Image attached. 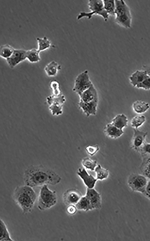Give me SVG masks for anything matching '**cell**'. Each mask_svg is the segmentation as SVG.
<instances>
[{
    "label": "cell",
    "instance_id": "obj_1",
    "mask_svg": "<svg viewBox=\"0 0 150 241\" xmlns=\"http://www.w3.org/2000/svg\"><path fill=\"white\" fill-rule=\"evenodd\" d=\"M23 179L26 185L32 188L44 185H56L60 183L61 178L56 173L42 165H32L25 171Z\"/></svg>",
    "mask_w": 150,
    "mask_h": 241
},
{
    "label": "cell",
    "instance_id": "obj_2",
    "mask_svg": "<svg viewBox=\"0 0 150 241\" xmlns=\"http://www.w3.org/2000/svg\"><path fill=\"white\" fill-rule=\"evenodd\" d=\"M13 198L23 213L27 214L32 212L37 196L32 187L25 185L15 188Z\"/></svg>",
    "mask_w": 150,
    "mask_h": 241
},
{
    "label": "cell",
    "instance_id": "obj_3",
    "mask_svg": "<svg viewBox=\"0 0 150 241\" xmlns=\"http://www.w3.org/2000/svg\"><path fill=\"white\" fill-rule=\"evenodd\" d=\"M115 22L125 28H130L132 16L129 6L122 0H115Z\"/></svg>",
    "mask_w": 150,
    "mask_h": 241
},
{
    "label": "cell",
    "instance_id": "obj_4",
    "mask_svg": "<svg viewBox=\"0 0 150 241\" xmlns=\"http://www.w3.org/2000/svg\"><path fill=\"white\" fill-rule=\"evenodd\" d=\"M57 200L56 191L50 189L48 185H44L40 188L38 198V208L42 211L49 209L56 205Z\"/></svg>",
    "mask_w": 150,
    "mask_h": 241
},
{
    "label": "cell",
    "instance_id": "obj_5",
    "mask_svg": "<svg viewBox=\"0 0 150 241\" xmlns=\"http://www.w3.org/2000/svg\"><path fill=\"white\" fill-rule=\"evenodd\" d=\"M87 5L90 11L80 12L77 16V20H79L84 17L90 19L93 16L97 15L102 17L106 22L108 20L109 16L104 8L103 0H89Z\"/></svg>",
    "mask_w": 150,
    "mask_h": 241
},
{
    "label": "cell",
    "instance_id": "obj_6",
    "mask_svg": "<svg viewBox=\"0 0 150 241\" xmlns=\"http://www.w3.org/2000/svg\"><path fill=\"white\" fill-rule=\"evenodd\" d=\"M129 79L133 87L145 90H150V77L145 70H136L130 76Z\"/></svg>",
    "mask_w": 150,
    "mask_h": 241
},
{
    "label": "cell",
    "instance_id": "obj_7",
    "mask_svg": "<svg viewBox=\"0 0 150 241\" xmlns=\"http://www.w3.org/2000/svg\"><path fill=\"white\" fill-rule=\"evenodd\" d=\"M148 181L147 178L144 175L132 173L129 176L127 183L128 186L132 191L140 192L143 195Z\"/></svg>",
    "mask_w": 150,
    "mask_h": 241
},
{
    "label": "cell",
    "instance_id": "obj_8",
    "mask_svg": "<svg viewBox=\"0 0 150 241\" xmlns=\"http://www.w3.org/2000/svg\"><path fill=\"white\" fill-rule=\"evenodd\" d=\"M49 105V109L53 116H58L63 113V108L66 99L62 94L56 96L53 95H49L46 98Z\"/></svg>",
    "mask_w": 150,
    "mask_h": 241
},
{
    "label": "cell",
    "instance_id": "obj_9",
    "mask_svg": "<svg viewBox=\"0 0 150 241\" xmlns=\"http://www.w3.org/2000/svg\"><path fill=\"white\" fill-rule=\"evenodd\" d=\"M92 84L88 71L86 70L79 74L76 78L73 90L79 95Z\"/></svg>",
    "mask_w": 150,
    "mask_h": 241
},
{
    "label": "cell",
    "instance_id": "obj_10",
    "mask_svg": "<svg viewBox=\"0 0 150 241\" xmlns=\"http://www.w3.org/2000/svg\"><path fill=\"white\" fill-rule=\"evenodd\" d=\"M84 196L90 207L91 210L101 208L102 204L101 195L94 188H87Z\"/></svg>",
    "mask_w": 150,
    "mask_h": 241
},
{
    "label": "cell",
    "instance_id": "obj_11",
    "mask_svg": "<svg viewBox=\"0 0 150 241\" xmlns=\"http://www.w3.org/2000/svg\"><path fill=\"white\" fill-rule=\"evenodd\" d=\"M133 134L131 140L130 146L134 151L139 152L140 149L146 142L148 135L147 132L133 129Z\"/></svg>",
    "mask_w": 150,
    "mask_h": 241
},
{
    "label": "cell",
    "instance_id": "obj_12",
    "mask_svg": "<svg viewBox=\"0 0 150 241\" xmlns=\"http://www.w3.org/2000/svg\"><path fill=\"white\" fill-rule=\"evenodd\" d=\"M26 50L22 49H14L12 55L6 60L7 64L10 68H14L19 64L26 59Z\"/></svg>",
    "mask_w": 150,
    "mask_h": 241
},
{
    "label": "cell",
    "instance_id": "obj_13",
    "mask_svg": "<svg viewBox=\"0 0 150 241\" xmlns=\"http://www.w3.org/2000/svg\"><path fill=\"white\" fill-rule=\"evenodd\" d=\"M82 196L80 192L76 189H71L66 191L63 196L64 203L68 206L75 205Z\"/></svg>",
    "mask_w": 150,
    "mask_h": 241
},
{
    "label": "cell",
    "instance_id": "obj_14",
    "mask_svg": "<svg viewBox=\"0 0 150 241\" xmlns=\"http://www.w3.org/2000/svg\"><path fill=\"white\" fill-rule=\"evenodd\" d=\"M98 101V97L88 102H85L80 101L78 105L79 108L81 109L86 116L88 117L90 115L96 114Z\"/></svg>",
    "mask_w": 150,
    "mask_h": 241
},
{
    "label": "cell",
    "instance_id": "obj_15",
    "mask_svg": "<svg viewBox=\"0 0 150 241\" xmlns=\"http://www.w3.org/2000/svg\"><path fill=\"white\" fill-rule=\"evenodd\" d=\"M77 174L82 180L87 188H94L98 180L96 178L92 175L89 174L85 168H79L77 171Z\"/></svg>",
    "mask_w": 150,
    "mask_h": 241
},
{
    "label": "cell",
    "instance_id": "obj_16",
    "mask_svg": "<svg viewBox=\"0 0 150 241\" xmlns=\"http://www.w3.org/2000/svg\"><path fill=\"white\" fill-rule=\"evenodd\" d=\"M105 134L108 137L113 139H117L123 134V130L120 129L111 123L106 124L104 129Z\"/></svg>",
    "mask_w": 150,
    "mask_h": 241
},
{
    "label": "cell",
    "instance_id": "obj_17",
    "mask_svg": "<svg viewBox=\"0 0 150 241\" xmlns=\"http://www.w3.org/2000/svg\"><path fill=\"white\" fill-rule=\"evenodd\" d=\"M79 96L80 101L85 102L92 101L98 97L97 90L93 84Z\"/></svg>",
    "mask_w": 150,
    "mask_h": 241
},
{
    "label": "cell",
    "instance_id": "obj_18",
    "mask_svg": "<svg viewBox=\"0 0 150 241\" xmlns=\"http://www.w3.org/2000/svg\"><path fill=\"white\" fill-rule=\"evenodd\" d=\"M111 123L118 128L123 130L128 127V119L125 114H118L112 119Z\"/></svg>",
    "mask_w": 150,
    "mask_h": 241
},
{
    "label": "cell",
    "instance_id": "obj_19",
    "mask_svg": "<svg viewBox=\"0 0 150 241\" xmlns=\"http://www.w3.org/2000/svg\"><path fill=\"white\" fill-rule=\"evenodd\" d=\"M132 107L134 112L139 114L145 113L150 108V105L148 102L141 100H137L134 102Z\"/></svg>",
    "mask_w": 150,
    "mask_h": 241
},
{
    "label": "cell",
    "instance_id": "obj_20",
    "mask_svg": "<svg viewBox=\"0 0 150 241\" xmlns=\"http://www.w3.org/2000/svg\"><path fill=\"white\" fill-rule=\"evenodd\" d=\"M61 69V66L58 63L53 60L47 64L44 68L46 75L49 77L56 76Z\"/></svg>",
    "mask_w": 150,
    "mask_h": 241
},
{
    "label": "cell",
    "instance_id": "obj_21",
    "mask_svg": "<svg viewBox=\"0 0 150 241\" xmlns=\"http://www.w3.org/2000/svg\"><path fill=\"white\" fill-rule=\"evenodd\" d=\"M40 52L38 49L32 48L26 50V59L31 63H36L40 61L41 58L40 56Z\"/></svg>",
    "mask_w": 150,
    "mask_h": 241
},
{
    "label": "cell",
    "instance_id": "obj_22",
    "mask_svg": "<svg viewBox=\"0 0 150 241\" xmlns=\"http://www.w3.org/2000/svg\"><path fill=\"white\" fill-rule=\"evenodd\" d=\"M36 39L38 45V49L40 52L48 49L52 46L51 41L46 36L43 37H38Z\"/></svg>",
    "mask_w": 150,
    "mask_h": 241
},
{
    "label": "cell",
    "instance_id": "obj_23",
    "mask_svg": "<svg viewBox=\"0 0 150 241\" xmlns=\"http://www.w3.org/2000/svg\"><path fill=\"white\" fill-rule=\"evenodd\" d=\"M10 236L7 226L2 219L0 220V241H13Z\"/></svg>",
    "mask_w": 150,
    "mask_h": 241
},
{
    "label": "cell",
    "instance_id": "obj_24",
    "mask_svg": "<svg viewBox=\"0 0 150 241\" xmlns=\"http://www.w3.org/2000/svg\"><path fill=\"white\" fill-rule=\"evenodd\" d=\"M14 48L8 44L0 47V56L6 60L10 58L13 53Z\"/></svg>",
    "mask_w": 150,
    "mask_h": 241
},
{
    "label": "cell",
    "instance_id": "obj_25",
    "mask_svg": "<svg viewBox=\"0 0 150 241\" xmlns=\"http://www.w3.org/2000/svg\"><path fill=\"white\" fill-rule=\"evenodd\" d=\"M96 174L97 180H102L107 179L109 175V170L103 168L100 164H98L94 170Z\"/></svg>",
    "mask_w": 150,
    "mask_h": 241
},
{
    "label": "cell",
    "instance_id": "obj_26",
    "mask_svg": "<svg viewBox=\"0 0 150 241\" xmlns=\"http://www.w3.org/2000/svg\"><path fill=\"white\" fill-rule=\"evenodd\" d=\"M146 118L143 115L139 114L133 117L130 122V125L133 129H138L146 122Z\"/></svg>",
    "mask_w": 150,
    "mask_h": 241
},
{
    "label": "cell",
    "instance_id": "obj_27",
    "mask_svg": "<svg viewBox=\"0 0 150 241\" xmlns=\"http://www.w3.org/2000/svg\"><path fill=\"white\" fill-rule=\"evenodd\" d=\"M104 8L109 15L115 16V0H103Z\"/></svg>",
    "mask_w": 150,
    "mask_h": 241
},
{
    "label": "cell",
    "instance_id": "obj_28",
    "mask_svg": "<svg viewBox=\"0 0 150 241\" xmlns=\"http://www.w3.org/2000/svg\"><path fill=\"white\" fill-rule=\"evenodd\" d=\"M81 164L86 169L91 171H94L97 166V161L94 160L88 157H86L82 159Z\"/></svg>",
    "mask_w": 150,
    "mask_h": 241
},
{
    "label": "cell",
    "instance_id": "obj_29",
    "mask_svg": "<svg viewBox=\"0 0 150 241\" xmlns=\"http://www.w3.org/2000/svg\"><path fill=\"white\" fill-rule=\"evenodd\" d=\"M50 86L52 90V95L58 96L62 94L59 83L57 81H51L50 83Z\"/></svg>",
    "mask_w": 150,
    "mask_h": 241
},
{
    "label": "cell",
    "instance_id": "obj_30",
    "mask_svg": "<svg viewBox=\"0 0 150 241\" xmlns=\"http://www.w3.org/2000/svg\"><path fill=\"white\" fill-rule=\"evenodd\" d=\"M142 165L143 175L150 179V156L144 160Z\"/></svg>",
    "mask_w": 150,
    "mask_h": 241
},
{
    "label": "cell",
    "instance_id": "obj_31",
    "mask_svg": "<svg viewBox=\"0 0 150 241\" xmlns=\"http://www.w3.org/2000/svg\"><path fill=\"white\" fill-rule=\"evenodd\" d=\"M99 149V147L98 145L88 146L85 148L87 153L91 156L95 155Z\"/></svg>",
    "mask_w": 150,
    "mask_h": 241
},
{
    "label": "cell",
    "instance_id": "obj_32",
    "mask_svg": "<svg viewBox=\"0 0 150 241\" xmlns=\"http://www.w3.org/2000/svg\"><path fill=\"white\" fill-rule=\"evenodd\" d=\"M139 152L143 155L150 156V142H146L140 149Z\"/></svg>",
    "mask_w": 150,
    "mask_h": 241
},
{
    "label": "cell",
    "instance_id": "obj_33",
    "mask_svg": "<svg viewBox=\"0 0 150 241\" xmlns=\"http://www.w3.org/2000/svg\"><path fill=\"white\" fill-rule=\"evenodd\" d=\"M77 209L76 205H71L68 206L67 208V211L69 214L73 215L76 213Z\"/></svg>",
    "mask_w": 150,
    "mask_h": 241
},
{
    "label": "cell",
    "instance_id": "obj_34",
    "mask_svg": "<svg viewBox=\"0 0 150 241\" xmlns=\"http://www.w3.org/2000/svg\"><path fill=\"white\" fill-rule=\"evenodd\" d=\"M143 195L150 200V180L148 181L145 192Z\"/></svg>",
    "mask_w": 150,
    "mask_h": 241
},
{
    "label": "cell",
    "instance_id": "obj_35",
    "mask_svg": "<svg viewBox=\"0 0 150 241\" xmlns=\"http://www.w3.org/2000/svg\"><path fill=\"white\" fill-rule=\"evenodd\" d=\"M143 68V70H145L146 71L147 74L150 77V66H144Z\"/></svg>",
    "mask_w": 150,
    "mask_h": 241
}]
</instances>
